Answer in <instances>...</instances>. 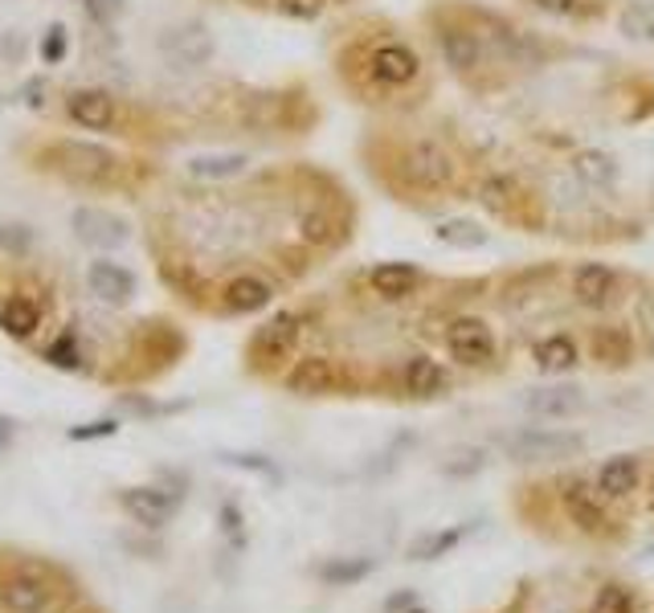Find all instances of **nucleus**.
<instances>
[{
  "label": "nucleus",
  "instance_id": "39448f33",
  "mask_svg": "<svg viewBox=\"0 0 654 613\" xmlns=\"http://www.w3.org/2000/svg\"><path fill=\"white\" fill-rule=\"evenodd\" d=\"M70 229H74V238L83 241V246H90V250H115V246H123V241L132 238V225L123 222L119 213H111V209H99V204L74 209Z\"/></svg>",
  "mask_w": 654,
  "mask_h": 613
},
{
  "label": "nucleus",
  "instance_id": "ea45409f",
  "mask_svg": "<svg viewBox=\"0 0 654 613\" xmlns=\"http://www.w3.org/2000/svg\"><path fill=\"white\" fill-rule=\"evenodd\" d=\"M221 531L242 540V511H237L234 503H221Z\"/></svg>",
  "mask_w": 654,
  "mask_h": 613
},
{
  "label": "nucleus",
  "instance_id": "a878e982",
  "mask_svg": "<svg viewBox=\"0 0 654 613\" xmlns=\"http://www.w3.org/2000/svg\"><path fill=\"white\" fill-rule=\"evenodd\" d=\"M536 364L540 373H569V368H577V340L565 336V331L544 336L536 343Z\"/></svg>",
  "mask_w": 654,
  "mask_h": 613
},
{
  "label": "nucleus",
  "instance_id": "4be33fe9",
  "mask_svg": "<svg viewBox=\"0 0 654 613\" xmlns=\"http://www.w3.org/2000/svg\"><path fill=\"white\" fill-rule=\"evenodd\" d=\"M0 327L13 340H34L37 327H41V306L34 299H25V295H9L0 303Z\"/></svg>",
  "mask_w": 654,
  "mask_h": 613
},
{
  "label": "nucleus",
  "instance_id": "6e6552de",
  "mask_svg": "<svg viewBox=\"0 0 654 613\" xmlns=\"http://www.w3.org/2000/svg\"><path fill=\"white\" fill-rule=\"evenodd\" d=\"M585 450V438L577 434H548V429H523L507 442V454L520 462H556V459H572Z\"/></svg>",
  "mask_w": 654,
  "mask_h": 613
},
{
  "label": "nucleus",
  "instance_id": "c85d7f7f",
  "mask_svg": "<svg viewBox=\"0 0 654 613\" xmlns=\"http://www.w3.org/2000/svg\"><path fill=\"white\" fill-rule=\"evenodd\" d=\"M299 234L303 241H311V246H332V241L340 238V225L328 209H311V213L299 217Z\"/></svg>",
  "mask_w": 654,
  "mask_h": 613
},
{
  "label": "nucleus",
  "instance_id": "72a5a7b5",
  "mask_svg": "<svg viewBox=\"0 0 654 613\" xmlns=\"http://www.w3.org/2000/svg\"><path fill=\"white\" fill-rule=\"evenodd\" d=\"M46 360H50L53 368H66V373H74V368H83V352H78V340L74 336H58V340L46 348Z\"/></svg>",
  "mask_w": 654,
  "mask_h": 613
},
{
  "label": "nucleus",
  "instance_id": "20e7f679",
  "mask_svg": "<svg viewBox=\"0 0 654 613\" xmlns=\"http://www.w3.org/2000/svg\"><path fill=\"white\" fill-rule=\"evenodd\" d=\"M0 610L4 613H53V585L46 568H17L0 577Z\"/></svg>",
  "mask_w": 654,
  "mask_h": 613
},
{
  "label": "nucleus",
  "instance_id": "7c9ffc66",
  "mask_svg": "<svg viewBox=\"0 0 654 613\" xmlns=\"http://www.w3.org/2000/svg\"><path fill=\"white\" fill-rule=\"evenodd\" d=\"M372 573V561L365 556H356V561H332L319 568V577L328 580V585H356L360 577H369Z\"/></svg>",
  "mask_w": 654,
  "mask_h": 613
},
{
  "label": "nucleus",
  "instance_id": "9b49d317",
  "mask_svg": "<svg viewBox=\"0 0 654 613\" xmlns=\"http://www.w3.org/2000/svg\"><path fill=\"white\" fill-rule=\"evenodd\" d=\"M286 392H295V397H328V392H336L344 385V373H340L336 360L328 356H303L295 360V368L283 376Z\"/></svg>",
  "mask_w": 654,
  "mask_h": 613
},
{
  "label": "nucleus",
  "instance_id": "ddd939ff",
  "mask_svg": "<svg viewBox=\"0 0 654 613\" xmlns=\"http://www.w3.org/2000/svg\"><path fill=\"white\" fill-rule=\"evenodd\" d=\"M614 295H618V271L614 266H605V262H585V266H577L572 274V299L589 311H602V306L614 303Z\"/></svg>",
  "mask_w": 654,
  "mask_h": 613
},
{
  "label": "nucleus",
  "instance_id": "b1692460",
  "mask_svg": "<svg viewBox=\"0 0 654 613\" xmlns=\"http://www.w3.org/2000/svg\"><path fill=\"white\" fill-rule=\"evenodd\" d=\"M246 164L250 160L242 152H201L188 160V176H197V180H230V176H242Z\"/></svg>",
  "mask_w": 654,
  "mask_h": 613
},
{
  "label": "nucleus",
  "instance_id": "4468645a",
  "mask_svg": "<svg viewBox=\"0 0 654 613\" xmlns=\"http://www.w3.org/2000/svg\"><path fill=\"white\" fill-rule=\"evenodd\" d=\"M119 508L127 511L139 528H164L176 511V499L156 487H127V491H119Z\"/></svg>",
  "mask_w": 654,
  "mask_h": 613
},
{
  "label": "nucleus",
  "instance_id": "58836bf2",
  "mask_svg": "<svg viewBox=\"0 0 654 613\" xmlns=\"http://www.w3.org/2000/svg\"><path fill=\"white\" fill-rule=\"evenodd\" d=\"M62 53H66V29H62V25H53L50 37L41 41V58H46V62H58Z\"/></svg>",
  "mask_w": 654,
  "mask_h": 613
},
{
  "label": "nucleus",
  "instance_id": "473e14b6",
  "mask_svg": "<svg viewBox=\"0 0 654 613\" xmlns=\"http://www.w3.org/2000/svg\"><path fill=\"white\" fill-rule=\"evenodd\" d=\"M589 613H634V593L621 585H605V589H597Z\"/></svg>",
  "mask_w": 654,
  "mask_h": 613
},
{
  "label": "nucleus",
  "instance_id": "dca6fc26",
  "mask_svg": "<svg viewBox=\"0 0 654 613\" xmlns=\"http://www.w3.org/2000/svg\"><path fill=\"white\" fill-rule=\"evenodd\" d=\"M589 352L602 368H626L634 360V336L621 324H602L589 336Z\"/></svg>",
  "mask_w": 654,
  "mask_h": 613
},
{
  "label": "nucleus",
  "instance_id": "c03bdc74",
  "mask_svg": "<svg viewBox=\"0 0 654 613\" xmlns=\"http://www.w3.org/2000/svg\"><path fill=\"white\" fill-rule=\"evenodd\" d=\"M9 446H13V426L0 417V450H9Z\"/></svg>",
  "mask_w": 654,
  "mask_h": 613
},
{
  "label": "nucleus",
  "instance_id": "4c0bfd02",
  "mask_svg": "<svg viewBox=\"0 0 654 613\" xmlns=\"http://www.w3.org/2000/svg\"><path fill=\"white\" fill-rule=\"evenodd\" d=\"M115 429H119L115 422H86V426L70 429V438H74V442H90V438H111Z\"/></svg>",
  "mask_w": 654,
  "mask_h": 613
},
{
  "label": "nucleus",
  "instance_id": "393cba45",
  "mask_svg": "<svg viewBox=\"0 0 654 613\" xmlns=\"http://www.w3.org/2000/svg\"><path fill=\"white\" fill-rule=\"evenodd\" d=\"M572 172H577L589 188H609L614 180H618V160H614L609 152L589 148V152L572 155Z\"/></svg>",
  "mask_w": 654,
  "mask_h": 613
},
{
  "label": "nucleus",
  "instance_id": "9d476101",
  "mask_svg": "<svg viewBox=\"0 0 654 613\" xmlns=\"http://www.w3.org/2000/svg\"><path fill=\"white\" fill-rule=\"evenodd\" d=\"M299 343V315L295 311H279L270 324H262L250 340V360L254 364H279L295 352Z\"/></svg>",
  "mask_w": 654,
  "mask_h": 613
},
{
  "label": "nucleus",
  "instance_id": "412c9836",
  "mask_svg": "<svg viewBox=\"0 0 654 613\" xmlns=\"http://www.w3.org/2000/svg\"><path fill=\"white\" fill-rule=\"evenodd\" d=\"M523 405H528V413H536V417H565V413H577V409L585 405V397H581L577 385H544V389L528 392Z\"/></svg>",
  "mask_w": 654,
  "mask_h": 613
},
{
  "label": "nucleus",
  "instance_id": "cd10ccee",
  "mask_svg": "<svg viewBox=\"0 0 654 613\" xmlns=\"http://www.w3.org/2000/svg\"><path fill=\"white\" fill-rule=\"evenodd\" d=\"M618 25L630 41H654V0H634V4H626Z\"/></svg>",
  "mask_w": 654,
  "mask_h": 613
},
{
  "label": "nucleus",
  "instance_id": "f8f14e48",
  "mask_svg": "<svg viewBox=\"0 0 654 613\" xmlns=\"http://www.w3.org/2000/svg\"><path fill=\"white\" fill-rule=\"evenodd\" d=\"M66 115L74 127H86V132H111L119 120L115 99L99 90V86H83L66 99Z\"/></svg>",
  "mask_w": 654,
  "mask_h": 613
},
{
  "label": "nucleus",
  "instance_id": "e433bc0d",
  "mask_svg": "<svg viewBox=\"0 0 654 613\" xmlns=\"http://www.w3.org/2000/svg\"><path fill=\"white\" fill-rule=\"evenodd\" d=\"M279 9L295 21H316L328 9V0H279Z\"/></svg>",
  "mask_w": 654,
  "mask_h": 613
},
{
  "label": "nucleus",
  "instance_id": "f704fd0d",
  "mask_svg": "<svg viewBox=\"0 0 654 613\" xmlns=\"http://www.w3.org/2000/svg\"><path fill=\"white\" fill-rule=\"evenodd\" d=\"M83 9L95 25H115L127 13V0H83Z\"/></svg>",
  "mask_w": 654,
  "mask_h": 613
},
{
  "label": "nucleus",
  "instance_id": "6ab92c4d",
  "mask_svg": "<svg viewBox=\"0 0 654 613\" xmlns=\"http://www.w3.org/2000/svg\"><path fill=\"white\" fill-rule=\"evenodd\" d=\"M86 283H90V290L99 295L102 303H111V306H123L135 295L132 271H123L119 262H90V271H86Z\"/></svg>",
  "mask_w": 654,
  "mask_h": 613
},
{
  "label": "nucleus",
  "instance_id": "bb28decb",
  "mask_svg": "<svg viewBox=\"0 0 654 613\" xmlns=\"http://www.w3.org/2000/svg\"><path fill=\"white\" fill-rule=\"evenodd\" d=\"M479 192H483L486 209H495V213H504V217H516V209L523 204V188L516 185L511 176H486Z\"/></svg>",
  "mask_w": 654,
  "mask_h": 613
},
{
  "label": "nucleus",
  "instance_id": "0eeeda50",
  "mask_svg": "<svg viewBox=\"0 0 654 613\" xmlns=\"http://www.w3.org/2000/svg\"><path fill=\"white\" fill-rule=\"evenodd\" d=\"M160 53L176 70H197L213 58V37L201 21H185V25H172V29L160 34Z\"/></svg>",
  "mask_w": 654,
  "mask_h": 613
},
{
  "label": "nucleus",
  "instance_id": "79ce46f5",
  "mask_svg": "<svg viewBox=\"0 0 654 613\" xmlns=\"http://www.w3.org/2000/svg\"><path fill=\"white\" fill-rule=\"evenodd\" d=\"M25 241H29V234H25L21 225H4V229H0V246H13V250H17Z\"/></svg>",
  "mask_w": 654,
  "mask_h": 613
},
{
  "label": "nucleus",
  "instance_id": "c756f323",
  "mask_svg": "<svg viewBox=\"0 0 654 613\" xmlns=\"http://www.w3.org/2000/svg\"><path fill=\"white\" fill-rule=\"evenodd\" d=\"M434 234H437V241L458 246V250H474V246H483L486 241V229L479 222H442Z\"/></svg>",
  "mask_w": 654,
  "mask_h": 613
},
{
  "label": "nucleus",
  "instance_id": "a18cd8bd",
  "mask_svg": "<svg viewBox=\"0 0 654 613\" xmlns=\"http://www.w3.org/2000/svg\"><path fill=\"white\" fill-rule=\"evenodd\" d=\"M409 613H425V610H409Z\"/></svg>",
  "mask_w": 654,
  "mask_h": 613
},
{
  "label": "nucleus",
  "instance_id": "a19ab883",
  "mask_svg": "<svg viewBox=\"0 0 654 613\" xmlns=\"http://www.w3.org/2000/svg\"><path fill=\"white\" fill-rule=\"evenodd\" d=\"M540 13H553V17H569L581 9V0H532Z\"/></svg>",
  "mask_w": 654,
  "mask_h": 613
},
{
  "label": "nucleus",
  "instance_id": "f03ea898",
  "mask_svg": "<svg viewBox=\"0 0 654 613\" xmlns=\"http://www.w3.org/2000/svg\"><path fill=\"white\" fill-rule=\"evenodd\" d=\"M365 70L377 86H388V90H405L421 78V58L414 46L405 41H377L369 53H365Z\"/></svg>",
  "mask_w": 654,
  "mask_h": 613
},
{
  "label": "nucleus",
  "instance_id": "f3484780",
  "mask_svg": "<svg viewBox=\"0 0 654 613\" xmlns=\"http://www.w3.org/2000/svg\"><path fill=\"white\" fill-rule=\"evenodd\" d=\"M369 287L377 290L381 299L397 303V299H409V295L421 287V271L414 262H381V266L369 271Z\"/></svg>",
  "mask_w": 654,
  "mask_h": 613
},
{
  "label": "nucleus",
  "instance_id": "aec40b11",
  "mask_svg": "<svg viewBox=\"0 0 654 613\" xmlns=\"http://www.w3.org/2000/svg\"><path fill=\"white\" fill-rule=\"evenodd\" d=\"M402 385L409 397H418V401H430V397H442L446 385H451V376L446 368L430 356H414L409 364L402 368Z\"/></svg>",
  "mask_w": 654,
  "mask_h": 613
},
{
  "label": "nucleus",
  "instance_id": "37998d69",
  "mask_svg": "<svg viewBox=\"0 0 654 613\" xmlns=\"http://www.w3.org/2000/svg\"><path fill=\"white\" fill-rule=\"evenodd\" d=\"M25 95H29V107H46V99H41V95H46V83H29L25 86Z\"/></svg>",
  "mask_w": 654,
  "mask_h": 613
},
{
  "label": "nucleus",
  "instance_id": "5701e85b",
  "mask_svg": "<svg viewBox=\"0 0 654 613\" xmlns=\"http://www.w3.org/2000/svg\"><path fill=\"white\" fill-rule=\"evenodd\" d=\"M638 475H642V471H638L634 454H614V459L597 471V491L609 495V499H621V495L638 491Z\"/></svg>",
  "mask_w": 654,
  "mask_h": 613
},
{
  "label": "nucleus",
  "instance_id": "7ed1b4c3",
  "mask_svg": "<svg viewBox=\"0 0 654 613\" xmlns=\"http://www.w3.org/2000/svg\"><path fill=\"white\" fill-rule=\"evenodd\" d=\"M58 172L74 180V185H111V176L119 172V160L99 143H58Z\"/></svg>",
  "mask_w": 654,
  "mask_h": 613
},
{
  "label": "nucleus",
  "instance_id": "c9c22d12",
  "mask_svg": "<svg viewBox=\"0 0 654 613\" xmlns=\"http://www.w3.org/2000/svg\"><path fill=\"white\" fill-rule=\"evenodd\" d=\"M221 462H230V466H242V471H254V475H267L270 483H279V466L262 454H221Z\"/></svg>",
  "mask_w": 654,
  "mask_h": 613
},
{
  "label": "nucleus",
  "instance_id": "f257e3e1",
  "mask_svg": "<svg viewBox=\"0 0 654 613\" xmlns=\"http://www.w3.org/2000/svg\"><path fill=\"white\" fill-rule=\"evenodd\" d=\"M402 176L409 180L414 188L421 192H442V188L454 185V155L437 143V139H414V143H405L402 152Z\"/></svg>",
  "mask_w": 654,
  "mask_h": 613
},
{
  "label": "nucleus",
  "instance_id": "1a4fd4ad",
  "mask_svg": "<svg viewBox=\"0 0 654 613\" xmlns=\"http://www.w3.org/2000/svg\"><path fill=\"white\" fill-rule=\"evenodd\" d=\"M446 352L467 368H483V364L495 360V336L483 320H454L451 331H446Z\"/></svg>",
  "mask_w": 654,
  "mask_h": 613
},
{
  "label": "nucleus",
  "instance_id": "423d86ee",
  "mask_svg": "<svg viewBox=\"0 0 654 613\" xmlns=\"http://www.w3.org/2000/svg\"><path fill=\"white\" fill-rule=\"evenodd\" d=\"M437 50L446 58V66L458 70V74H470V70L483 66L486 58V46H483V34L467 25V21H437Z\"/></svg>",
  "mask_w": 654,
  "mask_h": 613
},
{
  "label": "nucleus",
  "instance_id": "2f4dec72",
  "mask_svg": "<svg viewBox=\"0 0 654 613\" xmlns=\"http://www.w3.org/2000/svg\"><path fill=\"white\" fill-rule=\"evenodd\" d=\"M458 540H462V528L437 531V536H421L418 545L409 548V556H414V561H434V556H442V552H451Z\"/></svg>",
  "mask_w": 654,
  "mask_h": 613
},
{
  "label": "nucleus",
  "instance_id": "a211bd4d",
  "mask_svg": "<svg viewBox=\"0 0 654 613\" xmlns=\"http://www.w3.org/2000/svg\"><path fill=\"white\" fill-rule=\"evenodd\" d=\"M270 299H274V287H270L267 278H258V274H237L221 290V303H225V311H234V315L262 311Z\"/></svg>",
  "mask_w": 654,
  "mask_h": 613
},
{
  "label": "nucleus",
  "instance_id": "2eb2a0df",
  "mask_svg": "<svg viewBox=\"0 0 654 613\" xmlns=\"http://www.w3.org/2000/svg\"><path fill=\"white\" fill-rule=\"evenodd\" d=\"M560 503H565V515H569L581 531H589V536L609 528V515H605V508L597 503V491H589L585 483H565V487H560Z\"/></svg>",
  "mask_w": 654,
  "mask_h": 613
}]
</instances>
